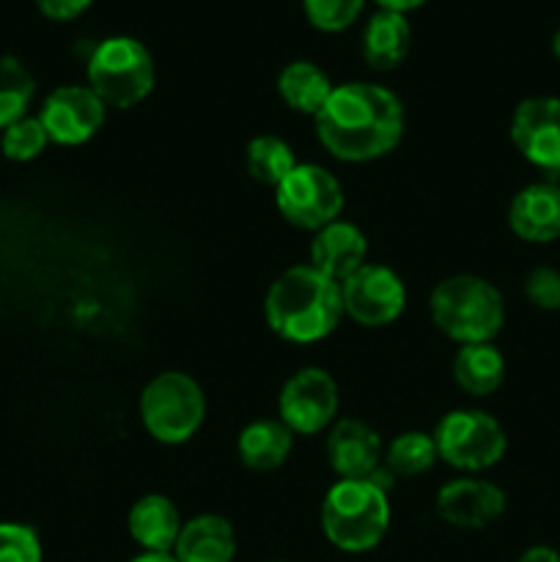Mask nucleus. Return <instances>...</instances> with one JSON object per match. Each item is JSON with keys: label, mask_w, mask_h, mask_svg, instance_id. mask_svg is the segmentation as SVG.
Wrapping results in <instances>:
<instances>
[{"label": "nucleus", "mask_w": 560, "mask_h": 562, "mask_svg": "<svg viewBox=\"0 0 560 562\" xmlns=\"http://www.w3.org/2000/svg\"><path fill=\"white\" fill-rule=\"evenodd\" d=\"M316 137L340 162H371L393 151L404 137V104L379 82L335 86L313 115Z\"/></svg>", "instance_id": "f257e3e1"}, {"label": "nucleus", "mask_w": 560, "mask_h": 562, "mask_svg": "<svg viewBox=\"0 0 560 562\" xmlns=\"http://www.w3.org/2000/svg\"><path fill=\"white\" fill-rule=\"evenodd\" d=\"M264 316L278 338L289 344H316L327 338L344 316L340 283L311 263L289 267L269 285Z\"/></svg>", "instance_id": "f03ea898"}, {"label": "nucleus", "mask_w": 560, "mask_h": 562, "mask_svg": "<svg viewBox=\"0 0 560 562\" xmlns=\"http://www.w3.org/2000/svg\"><path fill=\"white\" fill-rule=\"evenodd\" d=\"M434 324L439 333L461 346L492 344L494 335L503 329L505 302L503 294L478 274H450L428 300Z\"/></svg>", "instance_id": "7ed1b4c3"}, {"label": "nucleus", "mask_w": 560, "mask_h": 562, "mask_svg": "<svg viewBox=\"0 0 560 562\" xmlns=\"http://www.w3.org/2000/svg\"><path fill=\"white\" fill-rule=\"evenodd\" d=\"M390 527L388 492L371 481H338L322 503L324 538L349 554L371 552Z\"/></svg>", "instance_id": "20e7f679"}, {"label": "nucleus", "mask_w": 560, "mask_h": 562, "mask_svg": "<svg viewBox=\"0 0 560 562\" xmlns=\"http://www.w3.org/2000/svg\"><path fill=\"white\" fill-rule=\"evenodd\" d=\"M88 88L104 108L130 110L154 91L157 69L143 42L132 36H108L88 58Z\"/></svg>", "instance_id": "39448f33"}, {"label": "nucleus", "mask_w": 560, "mask_h": 562, "mask_svg": "<svg viewBox=\"0 0 560 562\" xmlns=\"http://www.w3.org/2000/svg\"><path fill=\"white\" fill-rule=\"evenodd\" d=\"M206 417L201 384L181 371L154 376L141 393V423L163 445H184Z\"/></svg>", "instance_id": "423d86ee"}, {"label": "nucleus", "mask_w": 560, "mask_h": 562, "mask_svg": "<svg viewBox=\"0 0 560 562\" xmlns=\"http://www.w3.org/2000/svg\"><path fill=\"white\" fill-rule=\"evenodd\" d=\"M439 461L459 472H483L500 464L508 448L503 426L481 409L448 412L434 428Z\"/></svg>", "instance_id": "0eeeda50"}, {"label": "nucleus", "mask_w": 560, "mask_h": 562, "mask_svg": "<svg viewBox=\"0 0 560 562\" xmlns=\"http://www.w3.org/2000/svg\"><path fill=\"white\" fill-rule=\"evenodd\" d=\"M275 203L291 225L316 234L344 212V187L322 165L296 162V168L275 187Z\"/></svg>", "instance_id": "6e6552de"}, {"label": "nucleus", "mask_w": 560, "mask_h": 562, "mask_svg": "<svg viewBox=\"0 0 560 562\" xmlns=\"http://www.w3.org/2000/svg\"><path fill=\"white\" fill-rule=\"evenodd\" d=\"M278 420L291 434L313 437L338 415V384L324 368L307 366L285 379L278 398Z\"/></svg>", "instance_id": "1a4fd4ad"}, {"label": "nucleus", "mask_w": 560, "mask_h": 562, "mask_svg": "<svg viewBox=\"0 0 560 562\" xmlns=\"http://www.w3.org/2000/svg\"><path fill=\"white\" fill-rule=\"evenodd\" d=\"M344 313L362 327L393 324L406 307V285L384 263H362L340 283Z\"/></svg>", "instance_id": "9d476101"}, {"label": "nucleus", "mask_w": 560, "mask_h": 562, "mask_svg": "<svg viewBox=\"0 0 560 562\" xmlns=\"http://www.w3.org/2000/svg\"><path fill=\"white\" fill-rule=\"evenodd\" d=\"M104 115H108V108L88 86L55 88L38 110V121H42L49 143H58V146L88 143L102 130Z\"/></svg>", "instance_id": "9b49d317"}, {"label": "nucleus", "mask_w": 560, "mask_h": 562, "mask_svg": "<svg viewBox=\"0 0 560 562\" xmlns=\"http://www.w3.org/2000/svg\"><path fill=\"white\" fill-rule=\"evenodd\" d=\"M511 143L536 168L560 170V99L530 97L516 104Z\"/></svg>", "instance_id": "f8f14e48"}, {"label": "nucleus", "mask_w": 560, "mask_h": 562, "mask_svg": "<svg viewBox=\"0 0 560 562\" xmlns=\"http://www.w3.org/2000/svg\"><path fill=\"white\" fill-rule=\"evenodd\" d=\"M437 516L459 530H483L505 514V492L481 477H456L437 492Z\"/></svg>", "instance_id": "ddd939ff"}, {"label": "nucleus", "mask_w": 560, "mask_h": 562, "mask_svg": "<svg viewBox=\"0 0 560 562\" xmlns=\"http://www.w3.org/2000/svg\"><path fill=\"white\" fill-rule=\"evenodd\" d=\"M327 459L340 481H366L382 464V437L368 423L344 417L327 434Z\"/></svg>", "instance_id": "4468645a"}, {"label": "nucleus", "mask_w": 560, "mask_h": 562, "mask_svg": "<svg viewBox=\"0 0 560 562\" xmlns=\"http://www.w3.org/2000/svg\"><path fill=\"white\" fill-rule=\"evenodd\" d=\"M366 258L368 239L357 225L346 220H335L313 234L311 267L333 278L335 283H344L349 274H355L366 263Z\"/></svg>", "instance_id": "2eb2a0df"}, {"label": "nucleus", "mask_w": 560, "mask_h": 562, "mask_svg": "<svg viewBox=\"0 0 560 562\" xmlns=\"http://www.w3.org/2000/svg\"><path fill=\"white\" fill-rule=\"evenodd\" d=\"M508 225L530 245L560 239V187L530 184L516 192L508 206Z\"/></svg>", "instance_id": "dca6fc26"}, {"label": "nucleus", "mask_w": 560, "mask_h": 562, "mask_svg": "<svg viewBox=\"0 0 560 562\" xmlns=\"http://www.w3.org/2000/svg\"><path fill=\"white\" fill-rule=\"evenodd\" d=\"M181 525L179 508L165 494H146L126 516V530L143 552H173Z\"/></svg>", "instance_id": "f3484780"}, {"label": "nucleus", "mask_w": 560, "mask_h": 562, "mask_svg": "<svg viewBox=\"0 0 560 562\" xmlns=\"http://www.w3.org/2000/svg\"><path fill=\"white\" fill-rule=\"evenodd\" d=\"M173 554L179 562H231L236 554V536L228 519L203 514L181 525Z\"/></svg>", "instance_id": "a211bd4d"}, {"label": "nucleus", "mask_w": 560, "mask_h": 562, "mask_svg": "<svg viewBox=\"0 0 560 562\" xmlns=\"http://www.w3.org/2000/svg\"><path fill=\"white\" fill-rule=\"evenodd\" d=\"M412 27L406 14L395 11H373L362 27V58L371 69L390 71L401 66L410 55Z\"/></svg>", "instance_id": "6ab92c4d"}, {"label": "nucleus", "mask_w": 560, "mask_h": 562, "mask_svg": "<svg viewBox=\"0 0 560 562\" xmlns=\"http://www.w3.org/2000/svg\"><path fill=\"white\" fill-rule=\"evenodd\" d=\"M294 448V434L280 420H253L236 439V456L253 472H272L285 464Z\"/></svg>", "instance_id": "aec40b11"}, {"label": "nucleus", "mask_w": 560, "mask_h": 562, "mask_svg": "<svg viewBox=\"0 0 560 562\" xmlns=\"http://www.w3.org/2000/svg\"><path fill=\"white\" fill-rule=\"evenodd\" d=\"M329 75L313 60H291L278 75V93L294 113L316 115L333 93Z\"/></svg>", "instance_id": "412c9836"}, {"label": "nucleus", "mask_w": 560, "mask_h": 562, "mask_svg": "<svg viewBox=\"0 0 560 562\" xmlns=\"http://www.w3.org/2000/svg\"><path fill=\"white\" fill-rule=\"evenodd\" d=\"M453 379L472 398H486L503 384L505 360L494 344L461 346L453 357Z\"/></svg>", "instance_id": "4be33fe9"}, {"label": "nucleus", "mask_w": 560, "mask_h": 562, "mask_svg": "<svg viewBox=\"0 0 560 562\" xmlns=\"http://www.w3.org/2000/svg\"><path fill=\"white\" fill-rule=\"evenodd\" d=\"M36 97V80L14 55H0V132L25 119Z\"/></svg>", "instance_id": "5701e85b"}, {"label": "nucleus", "mask_w": 560, "mask_h": 562, "mask_svg": "<svg viewBox=\"0 0 560 562\" xmlns=\"http://www.w3.org/2000/svg\"><path fill=\"white\" fill-rule=\"evenodd\" d=\"M245 165L250 179L264 187H278L291 170L296 168V157L285 140L275 135H258L247 143Z\"/></svg>", "instance_id": "b1692460"}, {"label": "nucleus", "mask_w": 560, "mask_h": 562, "mask_svg": "<svg viewBox=\"0 0 560 562\" xmlns=\"http://www.w3.org/2000/svg\"><path fill=\"white\" fill-rule=\"evenodd\" d=\"M382 461L395 477H417L426 475L437 464L439 456L432 434L404 431L384 448Z\"/></svg>", "instance_id": "393cba45"}, {"label": "nucleus", "mask_w": 560, "mask_h": 562, "mask_svg": "<svg viewBox=\"0 0 560 562\" xmlns=\"http://www.w3.org/2000/svg\"><path fill=\"white\" fill-rule=\"evenodd\" d=\"M47 143L49 137L38 115L36 119L25 115V119L14 121V124L0 132V151L11 162H31V159H36L47 148Z\"/></svg>", "instance_id": "a878e982"}, {"label": "nucleus", "mask_w": 560, "mask_h": 562, "mask_svg": "<svg viewBox=\"0 0 560 562\" xmlns=\"http://www.w3.org/2000/svg\"><path fill=\"white\" fill-rule=\"evenodd\" d=\"M366 0H302L305 20L322 33H340L360 20Z\"/></svg>", "instance_id": "bb28decb"}, {"label": "nucleus", "mask_w": 560, "mask_h": 562, "mask_svg": "<svg viewBox=\"0 0 560 562\" xmlns=\"http://www.w3.org/2000/svg\"><path fill=\"white\" fill-rule=\"evenodd\" d=\"M42 538L20 521H0V562H42Z\"/></svg>", "instance_id": "cd10ccee"}, {"label": "nucleus", "mask_w": 560, "mask_h": 562, "mask_svg": "<svg viewBox=\"0 0 560 562\" xmlns=\"http://www.w3.org/2000/svg\"><path fill=\"white\" fill-rule=\"evenodd\" d=\"M525 296L538 311H560V272L552 267L533 269L525 278Z\"/></svg>", "instance_id": "c85d7f7f"}, {"label": "nucleus", "mask_w": 560, "mask_h": 562, "mask_svg": "<svg viewBox=\"0 0 560 562\" xmlns=\"http://www.w3.org/2000/svg\"><path fill=\"white\" fill-rule=\"evenodd\" d=\"M93 0H36V9L53 22H71L91 9Z\"/></svg>", "instance_id": "c756f323"}, {"label": "nucleus", "mask_w": 560, "mask_h": 562, "mask_svg": "<svg viewBox=\"0 0 560 562\" xmlns=\"http://www.w3.org/2000/svg\"><path fill=\"white\" fill-rule=\"evenodd\" d=\"M382 11H395V14H410V11L421 9L428 0H373Z\"/></svg>", "instance_id": "7c9ffc66"}, {"label": "nucleus", "mask_w": 560, "mask_h": 562, "mask_svg": "<svg viewBox=\"0 0 560 562\" xmlns=\"http://www.w3.org/2000/svg\"><path fill=\"white\" fill-rule=\"evenodd\" d=\"M519 562H560V552H555L552 547H530Z\"/></svg>", "instance_id": "2f4dec72"}, {"label": "nucleus", "mask_w": 560, "mask_h": 562, "mask_svg": "<svg viewBox=\"0 0 560 562\" xmlns=\"http://www.w3.org/2000/svg\"><path fill=\"white\" fill-rule=\"evenodd\" d=\"M130 562H179V560H176L173 554H168V552H143Z\"/></svg>", "instance_id": "473e14b6"}, {"label": "nucleus", "mask_w": 560, "mask_h": 562, "mask_svg": "<svg viewBox=\"0 0 560 562\" xmlns=\"http://www.w3.org/2000/svg\"><path fill=\"white\" fill-rule=\"evenodd\" d=\"M552 53H555V58L560 60V27L555 31V36H552Z\"/></svg>", "instance_id": "72a5a7b5"}, {"label": "nucleus", "mask_w": 560, "mask_h": 562, "mask_svg": "<svg viewBox=\"0 0 560 562\" xmlns=\"http://www.w3.org/2000/svg\"><path fill=\"white\" fill-rule=\"evenodd\" d=\"M278 562H280V560H278Z\"/></svg>", "instance_id": "f704fd0d"}]
</instances>
